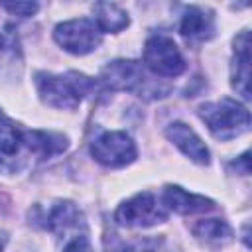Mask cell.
<instances>
[{"mask_svg":"<svg viewBox=\"0 0 252 252\" xmlns=\"http://www.w3.org/2000/svg\"><path fill=\"white\" fill-rule=\"evenodd\" d=\"M35 87L39 98L53 108H75L96 87V83L77 71L55 75L47 71L35 73Z\"/></svg>","mask_w":252,"mask_h":252,"instance_id":"obj_1","label":"cell"},{"mask_svg":"<svg viewBox=\"0 0 252 252\" xmlns=\"http://www.w3.org/2000/svg\"><path fill=\"white\" fill-rule=\"evenodd\" d=\"M199 118L207 124L211 134L219 140H232L250 128V112L232 98L205 102L197 110Z\"/></svg>","mask_w":252,"mask_h":252,"instance_id":"obj_2","label":"cell"},{"mask_svg":"<svg viewBox=\"0 0 252 252\" xmlns=\"http://www.w3.org/2000/svg\"><path fill=\"white\" fill-rule=\"evenodd\" d=\"M165 219H167V209L161 205V201H158L154 193L148 191L130 197L128 201L118 205L114 213V220L120 226H130V228L154 226L158 222H163Z\"/></svg>","mask_w":252,"mask_h":252,"instance_id":"obj_3","label":"cell"},{"mask_svg":"<svg viewBox=\"0 0 252 252\" xmlns=\"http://www.w3.org/2000/svg\"><path fill=\"white\" fill-rule=\"evenodd\" d=\"M53 39L73 55H87L100 45V32L93 20L75 18L55 26Z\"/></svg>","mask_w":252,"mask_h":252,"instance_id":"obj_4","label":"cell"},{"mask_svg":"<svg viewBox=\"0 0 252 252\" xmlns=\"http://www.w3.org/2000/svg\"><path fill=\"white\" fill-rule=\"evenodd\" d=\"M144 63L159 77H177L185 71V59L179 47L171 37L161 33L148 37L144 47Z\"/></svg>","mask_w":252,"mask_h":252,"instance_id":"obj_5","label":"cell"},{"mask_svg":"<svg viewBox=\"0 0 252 252\" xmlns=\"http://www.w3.org/2000/svg\"><path fill=\"white\" fill-rule=\"evenodd\" d=\"M91 156L106 167H124L136 159V144L126 132L108 130L93 140Z\"/></svg>","mask_w":252,"mask_h":252,"instance_id":"obj_6","label":"cell"},{"mask_svg":"<svg viewBox=\"0 0 252 252\" xmlns=\"http://www.w3.org/2000/svg\"><path fill=\"white\" fill-rule=\"evenodd\" d=\"M100 83L110 91H132L142 93L150 81L146 79L142 63L134 59H114L100 69Z\"/></svg>","mask_w":252,"mask_h":252,"instance_id":"obj_7","label":"cell"},{"mask_svg":"<svg viewBox=\"0 0 252 252\" xmlns=\"http://www.w3.org/2000/svg\"><path fill=\"white\" fill-rule=\"evenodd\" d=\"M232 43H234V55H232V65H230V83H232V89L244 100H250V35H248V30L240 32Z\"/></svg>","mask_w":252,"mask_h":252,"instance_id":"obj_8","label":"cell"},{"mask_svg":"<svg viewBox=\"0 0 252 252\" xmlns=\"http://www.w3.org/2000/svg\"><path fill=\"white\" fill-rule=\"evenodd\" d=\"M165 136L195 163L199 165H207L211 161V154H209V148L203 144V140L197 136V132L183 124V122H171L167 128H165Z\"/></svg>","mask_w":252,"mask_h":252,"instance_id":"obj_9","label":"cell"},{"mask_svg":"<svg viewBox=\"0 0 252 252\" xmlns=\"http://www.w3.org/2000/svg\"><path fill=\"white\" fill-rule=\"evenodd\" d=\"M179 32L191 43L207 41L215 35V18L209 10L201 6H189L181 16Z\"/></svg>","mask_w":252,"mask_h":252,"instance_id":"obj_10","label":"cell"},{"mask_svg":"<svg viewBox=\"0 0 252 252\" xmlns=\"http://www.w3.org/2000/svg\"><path fill=\"white\" fill-rule=\"evenodd\" d=\"M161 205L169 211L179 215H193V213H207L215 209V203L203 195L189 193L179 185H167L161 193Z\"/></svg>","mask_w":252,"mask_h":252,"instance_id":"obj_11","label":"cell"},{"mask_svg":"<svg viewBox=\"0 0 252 252\" xmlns=\"http://www.w3.org/2000/svg\"><path fill=\"white\" fill-rule=\"evenodd\" d=\"M22 71V49L12 26L0 28V79H14Z\"/></svg>","mask_w":252,"mask_h":252,"instance_id":"obj_12","label":"cell"},{"mask_svg":"<svg viewBox=\"0 0 252 252\" xmlns=\"http://www.w3.org/2000/svg\"><path fill=\"white\" fill-rule=\"evenodd\" d=\"M22 144L30 152H33L41 158H51V156L65 152L67 138L63 134L47 132V130H26L22 134Z\"/></svg>","mask_w":252,"mask_h":252,"instance_id":"obj_13","label":"cell"},{"mask_svg":"<svg viewBox=\"0 0 252 252\" xmlns=\"http://www.w3.org/2000/svg\"><path fill=\"white\" fill-rule=\"evenodd\" d=\"M93 14H94V26L98 28V32H106V33H118L124 28H128L130 18L126 14V10H122L118 4L114 2H96L93 6Z\"/></svg>","mask_w":252,"mask_h":252,"instance_id":"obj_14","label":"cell"},{"mask_svg":"<svg viewBox=\"0 0 252 252\" xmlns=\"http://www.w3.org/2000/svg\"><path fill=\"white\" fill-rule=\"evenodd\" d=\"M81 219V213L71 201H57L47 215L43 217V226L49 230H67L71 226H77Z\"/></svg>","mask_w":252,"mask_h":252,"instance_id":"obj_15","label":"cell"},{"mask_svg":"<svg viewBox=\"0 0 252 252\" xmlns=\"http://www.w3.org/2000/svg\"><path fill=\"white\" fill-rule=\"evenodd\" d=\"M193 234L207 244H224L232 238V228L222 219H205L193 226Z\"/></svg>","mask_w":252,"mask_h":252,"instance_id":"obj_16","label":"cell"},{"mask_svg":"<svg viewBox=\"0 0 252 252\" xmlns=\"http://www.w3.org/2000/svg\"><path fill=\"white\" fill-rule=\"evenodd\" d=\"M22 134L16 128V124L0 110V161H6L14 158L20 150Z\"/></svg>","mask_w":252,"mask_h":252,"instance_id":"obj_17","label":"cell"},{"mask_svg":"<svg viewBox=\"0 0 252 252\" xmlns=\"http://www.w3.org/2000/svg\"><path fill=\"white\" fill-rule=\"evenodd\" d=\"M6 12L14 14V16H20V18H30L37 12V4L35 2H2L0 4Z\"/></svg>","mask_w":252,"mask_h":252,"instance_id":"obj_18","label":"cell"},{"mask_svg":"<svg viewBox=\"0 0 252 252\" xmlns=\"http://www.w3.org/2000/svg\"><path fill=\"white\" fill-rule=\"evenodd\" d=\"M63 252H93V246L85 234H77L65 244Z\"/></svg>","mask_w":252,"mask_h":252,"instance_id":"obj_19","label":"cell"},{"mask_svg":"<svg viewBox=\"0 0 252 252\" xmlns=\"http://www.w3.org/2000/svg\"><path fill=\"white\" fill-rule=\"evenodd\" d=\"M230 167H234V169H236V171H240L242 175L250 173V154H248V152H244L238 159H234V161L230 163Z\"/></svg>","mask_w":252,"mask_h":252,"instance_id":"obj_20","label":"cell"},{"mask_svg":"<svg viewBox=\"0 0 252 252\" xmlns=\"http://www.w3.org/2000/svg\"><path fill=\"white\" fill-rule=\"evenodd\" d=\"M6 242H8V234H6V232H0V252L4 250Z\"/></svg>","mask_w":252,"mask_h":252,"instance_id":"obj_21","label":"cell"}]
</instances>
